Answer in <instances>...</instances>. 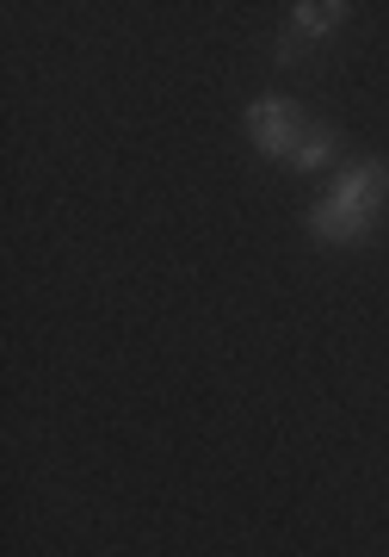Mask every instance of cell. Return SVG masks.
<instances>
[{
  "label": "cell",
  "mask_w": 389,
  "mask_h": 557,
  "mask_svg": "<svg viewBox=\"0 0 389 557\" xmlns=\"http://www.w3.org/2000/svg\"><path fill=\"white\" fill-rule=\"evenodd\" d=\"M297 131H303V112L291 100H253L248 106V137L260 156H285Z\"/></svg>",
  "instance_id": "1"
},
{
  "label": "cell",
  "mask_w": 389,
  "mask_h": 557,
  "mask_svg": "<svg viewBox=\"0 0 389 557\" xmlns=\"http://www.w3.org/2000/svg\"><path fill=\"white\" fill-rule=\"evenodd\" d=\"M340 20H347V7H340V0H303V7H297V20H291V32L278 38V62H297L315 38H328Z\"/></svg>",
  "instance_id": "2"
},
{
  "label": "cell",
  "mask_w": 389,
  "mask_h": 557,
  "mask_svg": "<svg viewBox=\"0 0 389 557\" xmlns=\"http://www.w3.org/2000/svg\"><path fill=\"white\" fill-rule=\"evenodd\" d=\"M334 199H340V205H352L359 218H371V223H377V211L389 205V168H384V161L347 168V174H340V186H334Z\"/></svg>",
  "instance_id": "3"
},
{
  "label": "cell",
  "mask_w": 389,
  "mask_h": 557,
  "mask_svg": "<svg viewBox=\"0 0 389 557\" xmlns=\"http://www.w3.org/2000/svg\"><path fill=\"white\" fill-rule=\"evenodd\" d=\"M310 230H315V242H359L371 230V218H359V211L340 205V199H322L310 211Z\"/></svg>",
  "instance_id": "4"
},
{
  "label": "cell",
  "mask_w": 389,
  "mask_h": 557,
  "mask_svg": "<svg viewBox=\"0 0 389 557\" xmlns=\"http://www.w3.org/2000/svg\"><path fill=\"white\" fill-rule=\"evenodd\" d=\"M328 156H334V131H328V124L303 119V131H297L291 149H285V161H291V168H322Z\"/></svg>",
  "instance_id": "5"
}]
</instances>
